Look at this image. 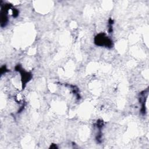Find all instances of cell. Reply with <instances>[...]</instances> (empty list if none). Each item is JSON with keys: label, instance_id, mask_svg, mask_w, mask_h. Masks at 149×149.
I'll use <instances>...</instances> for the list:
<instances>
[{"label": "cell", "instance_id": "277c9868", "mask_svg": "<svg viewBox=\"0 0 149 149\" xmlns=\"http://www.w3.org/2000/svg\"><path fill=\"white\" fill-rule=\"evenodd\" d=\"M8 69H7L6 66H4V67H1V75L4 74V73H6V72H8Z\"/></svg>", "mask_w": 149, "mask_h": 149}, {"label": "cell", "instance_id": "3957f363", "mask_svg": "<svg viewBox=\"0 0 149 149\" xmlns=\"http://www.w3.org/2000/svg\"><path fill=\"white\" fill-rule=\"evenodd\" d=\"M114 24V21L112 19H109L108 21V32L109 33L112 32V25Z\"/></svg>", "mask_w": 149, "mask_h": 149}, {"label": "cell", "instance_id": "6da1fadb", "mask_svg": "<svg viewBox=\"0 0 149 149\" xmlns=\"http://www.w3.org/2000/svg\"><path fill=\"white\" fill-rule=\"evenodd\" d=\"M94 43L98 46H104L108 48H111L113 46V43L111 39L106 36L104 33L97 35L94 38Z\"/></svg>", "mask_w": 149, "mask_h": 149}, {"label": "cell", "instance_id": "7a4b0ae2", "mask_svg": "<svg viewBox=\"0 0 149 149\" xmlns=\"http://www.w3.org/2000/svg\"><path fill=\"white\" fill-rule=\"evenodd\" d=\"M15 69L17 71H18L21 73V80H22V88H25L26 83L30 80L32 79V74L30 72H28L25 71L20 65H17L15 67Z\"/></svg>", "mask_w": 149, "mask_h": 149}]
</instances>
